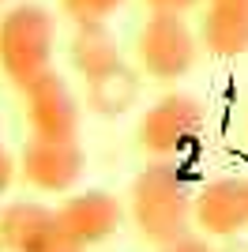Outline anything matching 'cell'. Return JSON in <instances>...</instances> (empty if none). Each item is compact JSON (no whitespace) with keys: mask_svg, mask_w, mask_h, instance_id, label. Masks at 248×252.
Listing matches in <instances>:
<instances>
[{"mask_svg":"<svg viewBox=\"0 0 248 252\" xmlns=\"http://www.w3.org/2000/svg\"><path fill=\"white\" fill-rule=\"evenodd\" d=\"M192 207H196V192L173 158H155L151 166L135 173L132 192H128V215L139 237L151 241L155 249L192 233L196 226Z\"/></svg>","mask_w":248,"mask_h":252,"instance_id":"cell-1","label":"cell"},{"mask_svg":"<svg viewBox=\"0 0 248 252\" xmlns=\"http://www.w3.org/2000/svg\"><path fill=\"white\" fill-rule=\"evenodd\" d=\"M199 53V34L188 27L181 11H151L135 38V61L139 72L158 83H177L192 72Z\"/></svg>","mask_w":248,"mask_h":252,"instance_id":"cell-3","label":"cell"},{"mask_svg":"<svg viewBox=\"0 0 248 252\" xmlns=\"http://www.w3.org/2000/svg\"><path fill=\"white\" fill-rule=\"evenodd\" d=\"M139 72H132L128 64H117L109 72L87 79V105H91L98 117H124L139 102Z\"/></svg>","mask_w":248,"mask_h":252,"instance_id":"cell-12","label":"cell"},{"mask_svg":"<svg viewBox=\"0 0 248 252\" xmlns=\"http://www.w3.org/2000/svg\"><path fill=\"white\" fill-rule=\"evenodd\" d=\"M196 230L218 241L237 237L248 226V177H215L196 192Z\"/></svg>","mask_w":248,"mask_h":252,"instance_id":"cell-8","label":"cell"},{"mask_svg":"<svg viewBox=\"0 0 248 252\" xmlns=\"http://www.w3.org/2000/svg\"><path fill=\"white\" fill-rule=\"evenodd\" d=\"M143 4H147L151 11H181V15H185V11L199 8L203 0H143Z\"/></svg>","mask_w":248,"mask_h":252,"instance_id":"cell-17","label":"cell"},{"mask_svg":"<svg viewBox=\"0 0 248 252\" xmlns=\"http://www.w3.org/2000/svg\"><path fill=\"white\" fill-rule=\"evenodd\" d=\"M199 45L211 57H245L248 53V4H207L199 19Z\"/></svg>","mask_w":248,"mask_h":252,"instance_id":"cell-10","label":"cell"},{"mask_svg":"<svg viewBox=\"0 0 248 252\" xmlns=\"http://www.w3.org/2000/svg\"><path fill=\"white\" fill-rule=\"evenodd\" d=\"M83 166H87V155H83L79 139L31 136L19 151V181L31 185L34 192H49V196L72 192L83 177Z\"/></svg>","mask_w":248,"mask_h":252,"instance_id":"cell-5","label":"cell"},{"mask_svg":"<svg viewBox=\"0 0 248 252\" xmlns=\"http://www.w3.org/2000/svg\"><path fill=\"white\" fill-rule=\"evenodd\" d=\"M57 230V207H45L38 200H15L0 211V241L8 252H38Z\"/></svg>","mask_w":248,"mask_h":252,"instance_id":"cell-9","label":"cell"},{"mask_svg":"<svg viewBox=\"0 0 248 252\" xmlns=\"http://www.w3.org/2000/svg\"><path fill=\"white\" fill-rule=\"evenodd\" d=\"M57 222H61V230L72 241H79L83 249H91V245H102L105 237H113L124 226V207L113 192L83 189V192L64 196V203L57 207Z\"/></svg>","mask_w":248,"mask_h":252,"instance_id":"cell-7","label":"cell"},{"mask_svg":"<svg viewBox=\"0 0 248 252\" xmlns=\"http://www.w3.org/2000/svg\"><path fill=\"white\" fill-rule=\"evenodd\" d=\"M124 4H128V0H57L61 15L72 23V27H83V23H105L109 15H117Z\"/></svg>","mask_w":248,"mask_h":252,"instance_id":"cell-13","label":"cell"},{"mask_svg":"<svg viewBox=\"0 0 248 252\" xmlns=\"http://www.w3.org/2000/svg\"><path fill=\"white\" fill-rule=\"evenodd\" d=\"M57 49V19L45 4L19 0L4 8L0 15V72L8 75L11 87H27L53 68Z\"/></svg>","mask_w":248,"mask_h":252,"instance_id":"cell-2","label":"cell"},{"mask_svg":"<svg viewBox=\"0 0 248 252\" xmlns=\"http://www.w3.org/2000/svg\"><path fill=\"white\" fill-rule=\"evenodd\" d=\"M0 8H11V0H0Z\"/></svg>","mask_w":248,"mask_h":252,"instance_id":"cell-20","label":"cell"},{"mask_svg":"<svg viewBox=\"0 0 248 252\" xmlns=\"http://www.w3.org/2000/svg\"><path fill=\"white\" fill-rule=\"evenodd\" d=\"M158 252H218V249L211 245V237H207V233H185V237H177V241L162 245Z\"/></svg>","mask_w":248,"mask_h":252,"instance_id":"cell-14","label":"cell"},{"mask_svg":"<svg viewBox=\"0 0 248 252\" xmlns=\"http://www.w3.org/2000/svg\"><path fill=\"white\" fill-rule=\"evenodd\" d=\"M207 4H248V0H207Z\"/></svg>","mask_w":248,"mask_h":252,"instance_id":"cell-19","label":"cell"},{"mask_svg":"<svg viewBox=\"0 0 248 252\" xmlns=\"http://www.w3.org/2000/svg\"><path fill=\"white\" fill-rule=\"evenodd\" d=\"M27 121H31V136L41 139H75L79 136V102H75L72 87L57 68L38 75L27 91Z\"/></svg>","mask_w":248,"mask_h":252,"instance_id":"cell-6","label":"cell"},{"mask_svg":"<svg viewBox=\"0 0 248 252\" xmlns=\"http://www.w3.org/2000/svg\"><path fill=\"white\" fill-rule=\"evenodd\" d=\"M68 61H72V68L83 75V83H87L94 75L117 68V64H121V49H117V38L109 34L105 23H83V27L72 31Z\"/></svg>","mask_w":248,"mask_h":252,"instance_id":"cell-11","label":"cell"},{"mask_svg":"<svg viewBox=\"0 0 248 252\" xmlns=\"http://www.w3.org/2000/svg\"><path fill=\"white\" fill-rule=\"evenodd\" d=\"M0 252H8V249H4V241H0Z\"/></svg>","mask_w":248,"mask_h":252,"instance_id":"cell-21","label":"cell"},{"mask_svg":"<svg viewBox=\"0 0 248 252\" xmlns=\"http://www.w3.org/2000/svg\"><path fill=\"white\" fill-rule=\"evenodd\" d=\"M15 177H19V162H15V158H11V151L0 143V196L11 189V181H15Z\"/></svg>","mask_w":248,"mask_h":252,"instance_id":"cell-15","label":"cell"},{"mask_svg":"<svg viewBox=\"0 0 248 252\" xmlns=\"http://www.w3.org/2000/svg\"><path fill=\"white\" fill-rule=\"evenodd\" d=\"M203 132V105L199 98L173 91L162 94L135 125V143L139 151H147L151 158H177L181 151H188Z\"/></svg>","mask_w":248,"mask_h":252,"instance_id":"cell-4","label":"cell"},{"mask_svg":"<svg viewBox=\"0 0 248 252\" xmlns=\"http://www.w3.org/2000/svg\"><path fill=\"white\" fill-rule=\"evenodd\" d=\"M218 252H248V245H226V249H218Z\"/></svg>","mask_w":248,"mask_h":252,"instance_id":"cell-18","label":"cell"},{"mask_svg":"<svg viewBox=\"0 0 248 252\" xmlns=\"http://www.w3.org/2000/svg\"><path fill=\"white\" fill-rule=\"evenodd\" d=\"M38 252H87V249H83L79 241H72V237H68L64 230H57V233H53V237H49L45 245H41Z\"/></svg>","mask_w":248,"mask_h":252,"instance_id":"cell-16","label":"cell"}]
</instances>
